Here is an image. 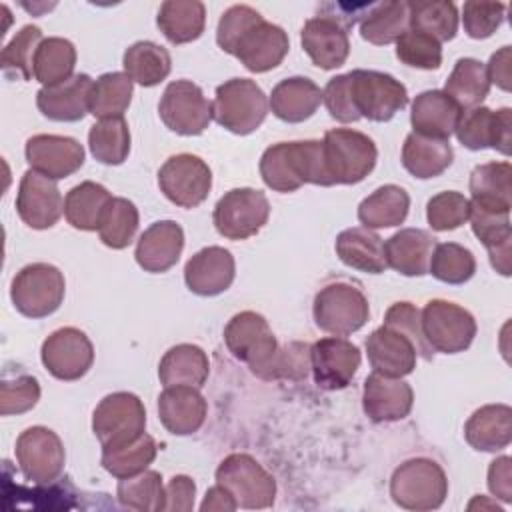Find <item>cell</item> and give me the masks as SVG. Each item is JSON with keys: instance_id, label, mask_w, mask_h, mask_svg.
I'll list each match as a JSON object with an SVG mask.
<instances>
[{"instance_id": "1", "label": "cell", "mask_w": 512, "mask_h": 512, "mask_svg": "<svg viewBox=\"0 0 512 512\" xmlns=\"http://www.w3.org/2000/svg\"><path fill=\"white\" fill-rule=\"evenodd\" d=\"M260 176L276 192H294L304 184L330 186L324 168L322 140L278 142L260 156Z\"/></svg>"}, {"instance_id": "2", "label": "cell", "mask_w": 512, "mask_h": 512, "mask_svg": "<svg viewBox=\"0 0 512 512\" xmlns=\"http://www.w3.org/2000/svg\"><path fill=\"white\" fill-rule=\"evenodd\" d=\"M322 156L330 186L358 184L374 170L378 148L364 132L332 128L322 138Z\"/></svg>"}, {"instance_id": "3", "label": "cell", "mask_w": 512, "mask_h": 512, "mask_svg": "<svg viewBox=\"0 0 512 512\" xmlns=\"http://www.w3.org/2000/svg\"><path fill=\"white\" fill-rule=\"evenodd\" d=\"M390 496L404 510H436L448 496V478L434 460L410 458L392 472Z\"/></svg>"}, {"instance_id": "4", "label": "cell", "mask_w": 512, "mask_h": 512, "mask_svg": "<svg viewBox=\"0 0 512 512\" xmlns=\"http://www.w3.org/2000/svg\"><path fill=\"white\" fill-rule=\"evenodd\" d=\"M268 114L264 90L250 78H230L216 88L212 118L232 134L246 136L260 128Z\"/></svg>"}, {"instance_id": "5", "label": "cell", "mask_w": 512, "mask_h": 512, "mask_svg": "<svg viewBox=\"0 0 512 512\" xmlns=\"http://www.w3.org/2000/svg\"><path fill=\"white\" fill-rule=\"evenodd\" d=\"M224 342L228 352L248 364L252 374L266 378L268 368L278 352V340L266 318L258 312L244 310L234 314L224 328Z\"/></svg>"}, {"instance_id": "6", "label": "cell", "mask_w": 512, "mask_h": 512, "mask_svg": "<svg viewBox=\"0 0 512 512\" xmlns=\"http://www.w3.org/2000/svg\"><path fill=\"white\" fill-rule=\"evenodd\" d=\"M66 294L64 274L46 262L24 266L10 284L14 308L26 318H46L54 314Z\"/></svg>"}, {"instance_id": "7", "label": "cell", "mask_w": 512, "mask_h": 512, "mask_svg": "<svg viewBox=\"0 0 512 512\" xmlns=\"http://www.w3.org/2000/svg\"><path fill=\"white\" fill-rule=\"evenodd\" d=\"M216 484L224 486L236 500L238 508H270L276 498L274 476L250 454H228L216 468Z\"/></svg>"}, {"instance_id": "8", "label": "cell", "mask_w": 512, "mask_h": 512, "mask_svg": "<svg viewBox=\"0 0 512 512\" xmlns=\"http://www.w3.org/2000/svg\"><path fill=\"white\" fill-rule=\"evenodd\" d=\"M348 88L358 116L372 122H388L408 104L406 86L386 72L356 68L348 72Z\"/></svg>"}, {"instance_id": "9", "label": "cell", "mask_w": 512, "mask_h": 512, "mask_svg": "<svg viewBox=\"0 0 512 512\" xmlns=\"http://www.w3.org/2000/svg\"><path fill=\"white\" fill-rule=\"evenodd\" d=\"M146 410L132 392H112L104 396L92 414V430L104 448H120L144 434Z\"/></svg>"}, {"instance_id": "10", "label": "cell", "mask_w": 512, "mask_h": 512, "mask_svg": "<svg viewBox=\"0 0 512 512\" xmlns=\"http://www.w3.org/2000/svg\"><path fill=\"white\" fill-rule=\"evenodd\" d=\"M312 316L320 330L334 336H348L368 322L370 306L362 290L346 282H336L318 290Z\"/></svg>"}, {"instance_id": "11", "label": "cell", "mask_w": 512, "mask_h": 512, "mask_svg": "<svg viewBox=\"0 0 512 512\" xmlns=\"http://www.w3.org/2000/svg\"><path fill=\"white\" fill-rule=\"evenodd\" d=\"M420 326L428 346L434 352L458 354L464 352L476 336L474 316L448 300H430L420 312Z\"/></svg>"}, {"instance_id": "12", "label": "cell", "mask_w": 512, "mask_h": 512, "mask_svg": "<svg viewBox=\"0 0 512 512\" xmlns=\"http://www.w3.org/2000/svg\"><path fill=\"white\" fill-rule=\"evenodd\" d=\"M270 216V202L256 188H232L214 206L212 222L220 236L246 240L258 234Z\"/></svg>"}, {"instance_id": "13", "label": "cell", "mask_w": 512, "mask_h": 512, "mask_svg": "<svg viewBox=\"0 0 512 512\" xmlns=\"http://www.w3.org/2000/svg\"><path fill=\"white\" fill-rule=\"evenodd\" d=\"M158 114L168 130L198 136L212 122V102L192 80H174L162 92Z\"/></svg>"}, {"instance_id": "14", "label": "cell", "mask_w": 512, "mask_h": 512, "mask_svg": "<svg viewBox=\"0 0 512 512\" xmlns=\"http://www.w3.org/2000/svg\"><path fill=\"white\" fill-rule=\"evenodd\" d=\"M16 462L26 480L34 484L54 482L66 462L60 436L46 426H30L16 440Z\"/></svg>"}, {"instance_id": "15", "label": "cell", "mask_w": 512, "mask_h": 512, "mask_svg": "<svg viewBox=\"0 0 512 512\" xmlns=\"http://www.w3.org/2000/svg\"><path fill=\"white\" fill-rule=\"evenodd\" d=\"M160 192L180 208H196L212 188V172L208 164L194 154L170 156L158 170Z\"/></svg>"}, {"instance_id": "16", "label": "cell", "mask_w": 512, "mask_h": 512, "mask_svg": "<svg viewBox=\"0 0 512 512\" xmlns=\"http://www.w3.org/2000/svg\"><path fill=\"white\" fill-rule=\"evenodd\" d=\"M44 368L58 380L74 382L80 380L94 362V346L90 338L74 328L64 326L54 330L40 348Z\"/></svg>"}, {"instance_id": "17", "label": "cell", "mask_w": 512, "mask_h": 512, "mask_svg": "<svg viewBox=\"0 0 512 512\" xmlns=\"http://www.w3.org/2000/svg\"><path fill=\"white\" fill-rule=\"evenodd\" d=\"M454 134L468 150L494 148L504 156L512 152V110L498 108L496 112L486 106L464 110L458 118Z\"/></svg>"}, {"instance_id": "18", "label": "cell", "mask_w": 512, "mask_h": 512, "mask_svg": "<svg viewBox=\"0 0 512 512\" xmlns=\"http://www.w3.org/2000/svg\"><path fill=\"white\" fill-rule=\"evenodd\" d=\"M360 348L346 338L328 336L310 346V370L324 390L346 388L360 368Z\"/></svg>"}, {"instance_id": "19", "label": "cell", "mask_w": 512, "mask_h": 512, "mask_svg": "<svg viewBox=\"0 0 512 512\" xmlns=\"http://www.w3.org/2000/svg\"><path fill=\"white\" fill-rule=\"evenodd\" d=\"M14 204L20 220L34 230L52 228L64 214V200L56 180L32 168L22 174Z\"/></svg>"}, {"instance_id": "20", "label": "cell", "mask_w": 512, "mask_h": 512, "mask_svg": "<svg viewBox=\"0 0 512 512\" xmlns=\"http://www.w3.org/2000/svg\"><path fill=\"white\" fill-rule=\"evenodd\" d=\"M24 156L32 170L52 180H62L82 168L84 146L72 136L36 134L26 140Z\"/></svg>"}, {"instance_id": "21", "label": "cell", "mask_w": 512, "mask_h": 512, "mask_svg": "<svg viewBox=\"0 0 512 512\" xmlns=\"http://www.w3.org/2000/svg\"><path fill=\"white\" fill-rule=\"evenodd\" d=\"M288 48L290 40L284 28L262 16L238 38L232 56H236L246 70L262 74L276 68L288 54Z\"/></svg>"}, {"instance_id": "22", "label": "cell", "mask_w": 512, "mask_h": 512, "mask_svg": "<svg viewBox=\"0 0 512 512\" xmlns=\"http://www.w3.org/2000/svg\"><path fill=\"white\" fill-rule=\"evenodd\" d=\"M236 276V262L230 250L206 246L184 266V282L198 296H218L230 288Z\"/></svg>"}, {"instance_id": "23", "label": "cell", "mask_w": 512, "mask_h": 512, "mask_svg": "<svg viewBox=\"0 0 512 512\" xmlns=\"http://www.w3.org/2000/svg\"><path fill=\"white\" fill-rule=\"evenodd\" d=\"M414 392L402 378L372 372L364 380L362 408L372 422H396L410 414Z\"/></svg>"}, {"instance_id": "24", "label": "cell", "mask_w": 512, "mask_h": 512, "mask_svg": "<svg viewBox=\"0 0 512 512\" xmlns=\"http://www.w3.org/2000/svg\"><path fill=\"white\" fill-rule=\"evenodd\" d=\"M366 356L374 372L404 378L414 372L418 352L408 336L382 324L366 338Z\"/></svg>"}, {"instance_id": "25", "label": "cell", "mask_w": 512, "mask_h": 512, "mask_svg": "<svg viewBox=\"0 0 512 512\" xmlns=\"http://www.w3.org/2000/svg\"><path fill=\"white\" fill-rule=\"evenodd\" d=\"M300 42L314 66L322 70L340 68L350 54L348 30L328 16L306 20L300 32Z\"/></svg>"}, {"instance_id": "26", "label": "cell", "mask_w": 512, "mask_h": 512, "mask_svg": "<svg viewBox=\"0 0 512 512\" xmlns=\"http://www.w3.org/2000/svg\"><path fill=\"white\" fill-rule=\"evenodd\" d=\"M208 414L206 398L194 386H166L158 396V418L174 436H188L202 428Z\"/></svg>"}, {"instance_id": "27", "label": "cell", "mask_w": 512, "mask_h": 512, "mask_svg": "<svg viewBox=\"0 0 512 512\" xmlns=\"http://www.w3.org/2000/svg\"><path fill=\"white\" fill-rule=\"evenodd\" d=\"M184 250V230L174 220L150 224L138 238L134 258L146 272L160 274L170 270Z\"/></svg>"}, {"instance_id": "28", "label": "cell", "mask_w": 512, "mask_h": 512, "mask_svg": "<svg viewBox=\"0 0 512 512\" xmlns=\"http://www.w3.org/2000/svg\"><path fill=\"white\" fill-rule=\"evenodd\" d=\"M92 82L88 74H74L60 84L42 86L36 94V106L48 120L78 122L88 114Z\"/></svg>"}, {"instance_id": "29", "label": "cell", "mask_w": 512, "mask_h": 512, "mask_svg": "<svg viewBox=\"0 0 512 512\" xmlns=\"http://www.w3.org/2000/svg\"><path fill=\"white\" fill-rule=\"evenodd\" d=\"M468 220L474 236L488 250L492 268L502 276H510V252H512L510 250L512 246L510 212L490 210L470 202Z\"/></svg>"}, {"instance_id": "30", "label": "cell", "mask_w": 512, "mask_h": 512, "mask_svg": "<svg viewBox=\"0 0 512 512\" xmlns=\"http://www.w3.org/2000/svg\"><path fill=\"white\" fill-rule=\"evenodd\" d=\"M436 238L422 228H402L384 242L388 268L402 276H424Z\"/></svg>"}, {"instance_id": "31", "label": "cell", "mask_w": 512, "mask_h": 512, "mask_svg": "<svg viewBox=\"0 0 512 512\" xmlns=\"http://www.w3.org/2000/svg\"><path fill=\"white\" fill-rule=\"evenodd\" d=\"M322 104L320 86L306 76H290L280 80L270 94L268 106L276 118L288 124L308 120Z\"/></svg>"}, {"instance_id": "32", "label": "cell", "mask_w": 512, "mask_h": 512, "mask_svg": "<svg viewBox=\"0 0 512 512\" xmlns=\"http://www.w3.org/2000/svg\"><path fill=\"white\" fill-rule=\"evenodd\" d=\"M462 110L442 90H424L412 100L410 124L412 132L430 138L448 140L454 134Z\"/></svg>"}, {"instance_id": "33", "label": "cell", "mask_w": 512, "mask_h": 512, "mask_svg": "<svg viewBox=\"0 0 512 512\" xmlns=\"http://www.w3.org/2000/svg\"><path fill=\"white\" fill-rule=\"evenodd\" d=\"M466 442L480 452H498L512 440V408L486 404L478 408L464 426Z\"/></svg>"}, {"instance_id": "34", "label": "cell", "mask_w": 512, "mask_h": 512, "mask_svg": "<svg viewBox=\"0 0 512 512\" xmlns=\"http://www.w3.org/2000/svg\"><path fill=\"white\" fill-rule=\"evenodd\" d=\"M336 256L350 268L368 272V274H382L386 264L384 254V240L370 228L354 226L346 228L336 236Z\"/></svg>"}, {"instance_id": "35", "label": "cell", "mask_w": 512, "mask_h": 512, "mask_svg": "<svg viewBox=\"0 0 512 512\" xmlns=\"http://www.w3.org/2000/svg\"><path fill=\"white\" fill-rule=\"evenodd\" d=\"M454 150L450 140L410 132L402 144V166L420 180L436 178L450 168Z\"/></svg>"}, {"instance_id": "36", "label": "cell", "mask_w": 512, "mask_h": 512, "mask_svg": "<svg viewBox=\"0 0 512 512\" xmlns=\"http://www.w3.org/2000/svg\"><path fill=\"white\" fill-rule=\"evenodd\" d=\"M210 374V360L196 344H176L162 356L158 378L166 386L202 388Z\"/></svg>"}, {"instance_id": "37", "label": "cell", "mask_w": 512, "mask_h": 512, "mask_svg": "<svg viewBox=\"0 0 512 512\" xmlns=\"http://www.w3.org/2000/svg\"><path fill=\"white\" fill-rule=\"evenodd\" d=\"M156 24L172 44H188L202 36L206 6L198 0H166L160 4Z\"/></svg>"}, {"instance_id": "38", "label": "cell", "mask_w": 512, "mask_h": 512, "mask_svg": "<svg viewBox=\"0 0 512 512\" xmlns=\"http://www.w3.org/2000/svg\"><path fill=\"white\" fill-rule=\"evenodd\" d=\"M410 210V196L402 186L384 184L358 204V220L364 228L400 226Z\"/></svg>"}, {"instance_id": "39", "label": "cell", "mask_w": 512, "mask_h": 512, "mask_svg": "<svg viewBox=\"0 0 512 512\" xmlns=\"http://www.w3.org/2000/svg\"><path fill=\"white\" fill-rule=\"evenodd\" d=\"M110 200L112 194L102 184L84 180L68 190L64 198V216L72 228L94 232L100 228Z\"/></svg>"}, {"instance_id": "40", "label": "cell", "mask_w": 512, "mask_h": 512, "mask_svg": "<svg viewBox=\"0 0 512 512\" xmlns=\"http://www.w3.org/2000/svg\"><path fill=\"white\" fill-rule=\"evenodd\" d=\"M510 178L512 166L510 162H486L478 164L470 172V196L472 204L482 208L510 212Z\"/></svg>"}, {"instance_id": "41", "label": "cell", "mask_w": 512, "mask_h": 512, "mask_svg": "<svg viewBox=\"0 0 512 512\" xmlns=\"http://www.w3.org/2000/svg\"><path fill=\"white\" fill-rule=\"evenodd\" d=\"M122 66L132 82L150 88L166 80L172 70V58L164 46L150 40H138L126 48Z\"/></svg>"}, {"instance_id": "42", "label": "cell", "mask_w": 512, "mask_h": 512, "mask_svg": "<svg viewBox=\"0 0 512 512\" xmlns=\"http://www.w3.org/2000/svg\"><path fill=\"white\" fill-rule=\"evenodd\" d=\"M442 92L448 94L462 112L480 106L490 92L486 66L476 58H460L446 78Z\"/></svg>"}, {"instance_id": "43", "label": "cell", "mask_w": 512, "mask_h": 512, "mask_svg": "<svg viewBox=\"0 0 512 512\" xmlns=\"http://www.w3.org/2000/svg\"><path fill=\"white\" fill-rule=\"evenodd\" d=\"M408 28V2H374L360 22V36L374 46H386L396 42Z\"/></svg>"}, {"instance_id": "44", "label": "cell", "mask_w": 512, "mask_h": 512, "mask_svg": "<svg viewBox=\"0 0 512 512\" xmlns=\"http://www.w3.org/2000/svg\"><path fill=\"white\" fill-rule=\"evenodd\" d=\"M76 48L60 36L44 38L34 54V78L42 86H54L74 76Z\"/></svg>"}, {"instance_id": "45", "label": "cell", "mask_w": 512, "mask_h": 512, "mask_svg": "<svg viewBox=\"0 0 512 512\" xmlns=\"http://www.w3.org/2000/svg\"><path fill=\"white\" fill-rule=\"evenodd\" d=\"M134 82L126 72H106L92 82L88 112L96 118L122 116L132 102Z\"/></svg>"}, {"instance_id": "46", "label": "cell", "mask_w": 512, "mask_h": 512, "mask_svg": "<svg viewBox=\"0 0 512 512\" xmlns=\"http://www.w3.org/2000/svg\"><path fill=\"white\" fill-rule=\"evenodd\" d=\"M410 30L424 32L440 44L448 42L458 32V10L448 0H416L408 2Z\"/></svg>"}, {"instance_id": "47", "label": "cell", "mask_w": 512, "mask_h": 512, "mask_svg": "<svg viewBox=\"0 0 512 512\" xmlns=\"http://www.w3.org/2000/svg\"><path fill=\"white\" fill-rule=\"evenodd\" d=\"M88 148L102 164H122L130 154V128L124 116L98 120L88 132Z\"/></svg>"}, {"instance_id": "48", "label": "cell", "mask_w": 512, "mask_h": 512, "mask_svg": "<svg viewBox=\"0 0 512 512\" xmlns=\"http://www.w3.org/2000/svg\"><path fill=\"white\" fill-rule=\"evenodd\" d=\"M116 496L124 508L138 512H160L164 510L166 488L162 484L160 472L146 468L140 474L120 478Z\"/></svg>"}, {"instance_id": "49", "label": "cell", "mask_w": 512, "mask_h": 512, "mask_svg": "<svg viewBox=\"0 0 512 512\" xmlns=\"http://www.w3.org/2000/svg\"><path fill=\"white\" fill-rule=\"evenodd\" d=\"M158 446L150 434H142L138 440L120 446V448H104L102 450V468L114 478H128L144 472L156 458Z\"/></svg>"}, {"instance_id": "50", "label": "cell", "mask_w": 512, "mask_h": 512, "mask_svg": "<svg viewBox=\"0 0 512 512\" xmlns=\"http://www.w3.org/2000/svg\"><path fill=\"white\" fill-rule=\"evenodd\" d=\"M138 224H140V214L136 204L128 198L112 196L102 216L98 236L104 246L112 250H122L134 240Z\"/></svg>"}, {"instance_id": "51", "label": "cell", "mask_w": 512, "mask_h": 512, "mask_svg": "<svg viewBox=\"0 0 512 512\" xmlns=\"http://www.w3.org/2000/svg\"><path fill=\"white\" fill-rule=\"evenodd\" d=\"M428 272L444 284H464L476 272V258L462 244L440 242L432 250Z\"/></svg>"}, {"instance_id": "52", "label": "cell", "mask_w": 512, "mask_h": 512, "mask_svg": "<svg viewBox=\"0 0 512 512\" xmlns=\"http://www.w3.org/2000/svg\"><path fill=\"white\" fill-rule=\"evenodd\" d=\"M42 30L38 26H22L14 38L2 48L0 64L8 78L30 80L34 76V54L42 42Z\"/></svg>"}, {"instance_id": "53", "label": "cell", "mask_w": 512, "mask_h": 512, "mask_svg": "<svg viewBox=\"0 0 512 512\" xmlns=\"http://www.w3.org/2000/svg\"><path fill=\"white\" fill-rule=\"evenodd\" d=\"M396 58L410 68L436 70L442 64V44L424 32L408 28L396 40Z\"/></svg>"}, {"instance_id": "54", "label": "cell", "mask_w": 512, "mask_h": 512, "mask_svg": "<svg viewBox=\"0 0 512 512\" xmlns=\"http://www.w3.org/2000/svg\"><path fill=\"white\" fill-rule=\"evenodd\" d=\"M470 214V200L456 190H444L426 204V220L432 230L448 232L460 228Z\"/></svg>"}, {"instance_id": "55", "label": "cell", "mask_w": 512, "mask_h": 512, "mask_svg": "<svg viewBox=\"0 0 512 512\" xmlns=\"http://www.w3.org/2000/svg\"><path fill=\"white\" fill-rule=\"evenodd\" d=\"M506 4L502 2H464L462 24L464 32L474 40H484L492 36L504 22Z\"/></svg>"}, {"instance_id": "56", "label": "cell", "mask_w": 512, "mask_h": 512, "mask_svg": "<svg viewBox=\"0 0 512 512\" xmlns=\"http://www.w3.org/2000/svg\"><path fill=\"white\" fill-rule=\"evenodd\" d=\"M40 400V384L34 376L20 374L0 384V414L12 416L28 412Z\"/></svg>"}, {"instance_id": "57", "label": "cell", "mask_w": 512, "mask_h": 512, "mask_svg": "<svg viewBox=\"0 0 512 512\" xmlns=\"http://www.w3.org/2000/svg\"><path fill=\"white\" fill-rule=\"evenodd\" d=\"M384 324L396 328L398 332H402L404 336H408L414 346L418 356H422L424 360H432L434 350L428 346L424 334H422V326H420V310L412 304V302H394L384 316Z\"/></svg>"}, {"instance_id": "58", "label": "cell", "mask_w": 512, "mask_h": 512, "mask_svg": "<svg viewBox=\"0 0 512 512\" xmlns=\"http://www.w3.org/2000/svg\"><path fill=\"white\" fill-rule=\"evenodd\" d=\"M262 18V14L258 10H254L252 6L246 4H234L230 6L218 20V28H216V42L218 46L232 54L238 38L254 24Z\"/></svg>"}, {"instance_id": "59", "label": "cell", "mask_w": 512, "mask_h": 512, "mask_svg": "<svg viewBox=\"0 0 512 512\" xmlns=\"http://www.w3.org/2000/svg\"><path fill=\"white\" fill-rule=\"evenodd\" d=\"M310 370V346L292 342L278 348L264 380H300Z\"/></svg>"}, {"instance_id": "60", "label": "cell", "mask_w": 512, "mask_h": 512, "mask_svg": "<svg viewBox=\"0 0 512 512\" xmlns=\"http://www.w3.org/2000/svg\"><path fill=\"white\" fill-rule=\"evenodd\" d=\"M322 102L328 110V114L342 124H350V122H358L360 116L352 104L350 98V88H348V72L346 74H338L334 78L328 80V84L322 90Z\"/></svg>"}, {"instance_id": "61", "label": "cell", "mask_w": 512, "mask_h": 512, "mask_svg": "<svg viewBox=\"0 0 512 512\" xmlns=\"http://www.w3.org/2000/svg\"><path fill=\"white\" fill-rule=\"evenodd\" d=\"M196 484L190 476L178 474L172 476L166 484V502L164 512H190L194 508Z\"/></svg>"}, {"instance_id": "62", "label": "cell", "mask_w": 512, "mask_h": 512, "mask_svg": "<svg viewBox=\"0 0 512 512\" xmlns=\"http://www.w3.org/2000/svg\"><path fill=\"white\" fill-rule=\"evenodd\" d=\"M512 460L510 456H500L490 462L488 466V488L490 492L500 498L502 502L512 500Z\"/></svg>"}, {"instance_id": "63", "label": "cell", "mask_w": 512, "mask_h": 512, "mask_svg": "<svg viewBox=\"0 0 512 512\" xmlns=\"http://www.w3.org/2000/svg\"><path fill=\"white\" fill-rule=\"evenodd\" d=\"M486 74L490 84H496L500 90L510 92L512 88V54L510 46H502L494 52L486 64Z\"/></svg>"}, {"instance_id": "64", "label": "cell", "mask_w": 512, "mask_h": 512, "mask_svg": "<svg viewBox=\"0 0 512 512\" xmlns=\"http://www.w3.org/2000/svg\"><path fill=\"white\" fill-rule=\"evenodd\" d=\"M236 508H238V504H236L234 496L224 486H220V484L208 488V492H206V496H204V500L200 504L202 512H206V510L208 512H212V510L214 512H232Z\"/></svg>"}]
</instances>
